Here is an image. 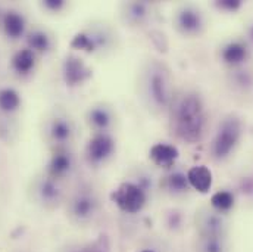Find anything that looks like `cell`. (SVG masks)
<instances>
[{
    "label": "cell",
    "instance_id": "6da1fadb",
    "mask_svg": "<svg viewBox=\"0 0 253 252\" xmlns=\"http://www.w3.org/2000/svg\"><path fill=\"white\" fill-rule=\"evenodd\" d=\"M138 92L144 106L155 112L167 111L172 103L169 71L162 62L152 59L143 66L138 78Z\"/></svg>",
    "mask_w": 253,
    "mask_h": 252
},
{
    "label": "cell",
    "instance_id": "7a4b0ae2",
    "mask_svg": "<svg viewBox=\"0 0 253 252\" xmlns=\"http://www.w3.org/2000/svg\"><path fill=\"white\" fill-rule=\"evenodd\" d=\"M169 123L172 133L184 142H199L206 124L202 99L196 93L183 95L169 106Z\"/></svg>",
    "mask_w": 253,
    "mask_h": 252
},
{
    "label": "cell",
    "instance_id": "3957f363",
    "mask_svg": "<svg viewBox=\"0 0 253 252\" xmlns=\"http://www.w3.org/2000/svg\"><path fill=\"white\" fill-rule=\"evenodd\" d=\"M100 206L102 203L97 192L90 186H84L72 195L68 205V214L75 224L87 226L97 218Z\"/></svg>",
    "mask_w": 253,
    "mask_h": 252
},
{
    "label": "cell",
    "instance_id": "277c9868",
    "mask_svg": "<svg viewBox=\"0 0 253 252\" xmlns=\"http://www.w3.org/2000/svg\"><path fill=\"white\" fill-rule=\"evenodd\" d=\"M112 202L126 214H138L147 203V192L134 182H123L111 193Z\"/></svg>",
    "mask_w": 253,
    "mask_h": 252
},
{
    "label": "cell",
    "instance_id": "5b68a950",
    "mask_svg": "<svg viewBox=\"0 0 253 252\" xmlns=\"http://www.w3.org/2000/svg\"><path fill=\"white\" fill-rule=\"evenodd\" d=\"M242 137V123L237 117H228L222 121L213 143L212 153L216 159H225L237 146Z\"/></svg>",
    "mask_w": 253,
    "mask_h": 252
},
{
    "label": "cell",
    "instance_id": "8992f818",
    "mask_svg": "<svg viewBox=\"0 0 253 252\" xmlns=\"http://www.w3.org/2000/svg\"><path fill=\"white\" fill-rule=\"evenodd\" d=\"M115 148V140L109 133L94 134L85 146V158L94 167L105 165L114 156Z\"/></svg>",
    "mask_w": 253,
    "mask_h": 252
},
{
    "label": "cell",
    "instance_id": "52a82bcc",
    "mask_svg": "<svg viewBox=\"0 0 253 252\" xmlns=\"http://www.w3.org/2000/svg\"><path fill=\"white\" fill-rule=\"evenodd\" d=\"M112 42H114L112 33L106 27H103L102 30H91V31L78 33L72 39L71 48L78 49V50H84L87 53H94L97 50L109 49L112 46Z\"/></svg>",
    "mask_w": 253,
    "mask_h": 252
},
{
    "label": "cell",
    "instance_id": "ba28073f",
    "mask_svg": "<svg viewBox=\"0 0 253 252\" xmlns=\"http://www.w3.org/2000/svg\"><path fill=\"white\" fill-rule=\"evenodd\" d=\"M87 123L94 134L109 133L115 124V112L108 103H96L87 111Z\"/></svg>",
    "mask_w": 253,
    "mask_h": 252
},
{
    "label": "cell",
    "instance_id": "9c48e42d",
    "mask_svg": "<svg viewBox=\"0 0 253 252\" xmlns=\"http://www.w3.org/2000/svg\"><path fill=\"white\" fill-rule=\"evenodd\" d=\"M175 28L183 36H197L203 30V16L193 6H183L174 19Z\"/></svg>",
    "mask_w": 253,
    "mask_h": 252
},
{
    "label": "cell",
    "instance_id": "30bf717a",
    "mask_svg": "<svg viewBox=\"0 0 253 252\" xmlns=\"http://www.w3.org/2000/svg\"><path fill=\"white\" fill-rule=\"evenodd\" d=\"M197 230L200 236H225L227 223L221 212L205 211L197 217Z\"/></svg>",
    "mask_w": 253,
    "mask_h": 252
},
{
    "label": "cell",
    "instance_id": "8fae6325",
    "mask_svg": "<svg viewBox=\"0 0 253 252\" xmlns=\"http://www.w3.org/2000/svg\"><path fill=\"white\" fill-rule=\"evenodd\" d=\"M180 156V151L175 145L171 143H155L150 151H149V158L153 165L164 168V170H171L177 159Z\"/></svg>",
    "mask_w": 253,
    "mask_h": 252
},
{
    "label": "cell",
    "instance_id": "7c38bea8",
    "mask_svg": "<svg viewBox=\"0 0 253 252\" xmlns=\"http://www.w3.org/2000/svg\"><path fill=\"white\" fill-rule=\"evenodd\" d=\"M121 18L128 27H143L150 19V4L146 1H128L121 6Z\"/></svg>",
    "mask_w": 253,
    "mask_h": 252
},
{
    "label": "cell",
    "instance_id": "4fadbf2b",
    "mask_svg": "<svg viewBox=\"0 0 253 252\" xmlns=\"http://www.w3.org/2000/svg\"><path fill=\"white\" fill-rule=\"evenodd\" d=\"M63 77L68 86H78L91 77V69L81 59L69 56L63 63Z\"/></svg>",
    "mask_w": 253,
    "mask_h": 252
},
{
    "label": "cell",
    "instance_id": "5bb4252c",
    "mask_svg": "<svg viewBox=\"0 0 253 252\" xmlns=\"http://www.w3.org/2000/svg\"><path fill=\"white\" fill-rule=\"evenodd\" d=\"M161 188L164 192H167L168 195L172 196H178V195H184L186 192L190 190L189 180H187V174L175 170V171H169L167 176L162 177L161 180Z\"/></svg>",
    "mask_w": 253,
    "mask_h": 252
},
{
    "label": "cell",
    "instance_id": "9a60e30c",
    "mask_svg": "<svg viewBox=\"0 0 253 252\" xmlns=\"http://www.w3.org/2000/svg\"><path fill=\"white\" fill-rule=\"evenodd\" d=\"M187 180L191 189L197 190L199 193H208L212 188L213 176L212 171L205 165L191 167L187 171Z\"/></svg>",
    "mask_w": 253,
    "mask_h": 252
},
{
    "label": "cell",
    "instance_id": "2e32d148",
    "mask_svg": "<svg viewBox=\"0 0 253 252\" xmlns=\"http://www.w3.org/2000/svg\"><path fill=\"white\" fill-rule=\"evenodd\" d=\"M37 196H39V201H40L44 206H49V208L58 206V203H59L61 199H62V190L58 186L56 179L49 177V179L43 180V182L39 185Z\"/></svg>",
    "mask_w": 253,
    "mask_h": 252
},
{
    "label": "cell",
    "instance_id": "e0dca14e",
    "mask_svg": "<svg viewBox=\"0 0 253 252\" xmlns=\"http://www.w3.org/2000/svg\"><path fill=\"white\" fill-rule=\"evenodd\" d=\"M72 168V156L66 151H56L49 162V176L52 179H61Z\"/></svg>",
    "mask_w": 253,
    "mask_h": 252
},
{
    "label": "cell",
    "instance_id": "ac0fdd59",
    "mask_svg": "<svg viewBox=\"0 0 253 252\" xmlns=\"http://www.w3.org/2000/svg\"><path fill=\"white\" fill-rule=\"evenodd\" d=\"M221 56L227 65L237 66L248 59V48L242 42H230L227 46H224Z\"/></svg>",
    "mask_w": 253,
    "mask_h": 252
},
{
    "label": "cell",
    "instance_id": "d6986e66",
    "mask_svg": "<svg viewBox=\"0 0 253 252\" xmlns=\"http://www.w3.org/2000/svg\"><path fill=\"white\" fill-rule=\"evenodd\" d=\"M3 30L7 37L10 39H18L24 34L25 31V21L21 13L18 12H7L3 16Z\"/></svg>",
    "mask_w": 253,
    "mask_h": 252
},
{
    "label": "cell",
    "instance_id": "ffe728a7",
    "mask_svg": "<svg viewBox=\"0 0 253 252\" xmlns=\"http://www.w3.org/2000/svg\"><path fill=\"white\" fill-rule=\"evenodd\" d=\"M196 252H228L225 236H200L196 242Z\"/></svg>",
    "mask_w": 253,
    "mask_h": 252
},
{
    "label": "cell",
    "instance_id": "44dd1931",
    "mask_svg": "<svg viewBox=\"0 0 253 252\" xmlns=\"http://www.w3.org/2000/svg\"><path fill=\"white\" fill-rule=\"evenodd\" d=\"M49 133L55 143L63 145L71 140V137L74 134V128L66 118H55L50 124Z\"/></svg>",
    "mask_w": 253,
    "mask_h": 252
},
{
    "label": "cell",
    "instance_id": "7402d4cb",
    "mask_svg": "<svg viewBox=\"0 0 253 252\" xmlns=\"http://www.w3.org/2000/svg\"><path fill=\"white\" fill-rule=\"evenodd\" d=\"M36 63V55L30 49H21L12 58V66L19 74H28Z\"/></svg>",
    "mask_w": 253,
    "mask_h": 252
},
{
    "label": "cell",
    "instance_id": "603a6c76",
    "mask_svg": "<svg viewBox=\"0 0 253 252\" xmlns=\"http://www.w3.org/2000/svg\"><path fill=\"white\" fill-rule=\"evenodd\" d=\"M211 206L216 212L225 214L234 206V195L228 190H219L212 195L211 198Z\"/></svg>",
    "mask_w": 253,
    "mask_h": 252
},
{
    "label": "cell",
    "instance_id": "cb8c5ba5",
    "mask_svg": "<svg viewBox=\"0 0 253 252\" xmlns=\"http://www.w3.org/2000/svg\"><path fill=\"white\" fill-rule=\"evenodd\" d=\"M27 42H28V46H30L28 49L33 50V52H39V53L47 52V50L50 49V45H52L49 34L44 33V31H42V30L33 31V33L28 36Z\"/></svg>",
    "mask_w": 253,
    "mask_h": 252
},
{
    "label": "cell",
    "instance_id": "d4e9b609",
    "mask_svg": "<svg viewBox=\"0 0 253 252\" xmlns=\"http://www.w3.org/2000/svg\"><path fill=\"white\" fill-rule=\"evenodd\" d=\"M21 98L16 90L6 87L0 90V111L3 112H13L19 108Z\"/></svg>",
    "mask_w": 253,
    "mask_h": 252
},
{
    "label": "cell",
    "instance_id": "484cf974",
    "mask_svg": "<svg viewBox=\"0 0 253 252\" xmlns=\"http://www.w3.org/2000/svg\"><path fill=\"white\" fill-rule=\"evenodd\" d=\"M84 252H111L109 239L105 235H100L96 241L84 245Z\"/></svg>",
    "mask_w": 253,
    "mask_h": 252
},
{
    "label": "cell",
    "instance_id": "4316f807",
    "mask_svg": "<svg viewBox=\"0 0 253 252\" xmlns=\"http://www.w3.org/2000/svg\"><path fill=\"white\" fill-rule=\"evenodd\" d=\"M216 6L222 10H228V12H236L242 7V1L240 0H221L216 3Z\"/></svg>",
    "mask_w": 253,
    "mask_h": 252
},
{
    "label": "cell",
    "instance_id": "83f0119b",
    "mask_svg": "<svg viewBox=\"0 0 253 252\" xmlns=\"http://www.w3.org/2000/svg\"><path fill=\"white\" fill-rule=\"evenodd\" d=\"M63 6H65V1L63 0H46L44 1V7L53 10V12H58L61 10Z\"/></svg>",
    "mask_w": 253,
    "mask_h": 252
},
{
    "label": "cell",
    "instance_id": "f1b7e54d",
    "mask_svg": "<svg viewBox=\"0 0 253 252\" xmlns=\"http://www.w3.org/2000/svg\"><path fill=\"white\" fill-rule=\"evenodd\" d=\"M69 252H84V245L81 247H77V248H72Z\"/></svg>",
    "mask_w": 253,
    "mask_h": 252
},
{
    "label": "cell",
    "instance_id": "f546056e",
    "mask_svg": "<svg viewBox=\"0 0 253 252\" xmlns=\"http://www.w3.org/2000/svg\"><path fill=\"white\" fill-rule=\"evenodd\" d=\"M249 37L253 40V25L251 27V30H249Z\"/></svg>",
    "mask_w": 253,
    "mask_h": 252
},
{
    "label": "cell",
    "instance_id": "4dcf8cb0",
    "mask_svg": "<svg viewBox=\"0 0 253 252\" xmlns=\"http://www.w3.org/2000/svg\"><path fill=\"white\" fill-rule=\"evenodd\" d=\"M140 252H155L153 250H143V251H140Z\"/></svg>",
    "mask_w": 253,
    "mask_h": 252
}]
</instances>
